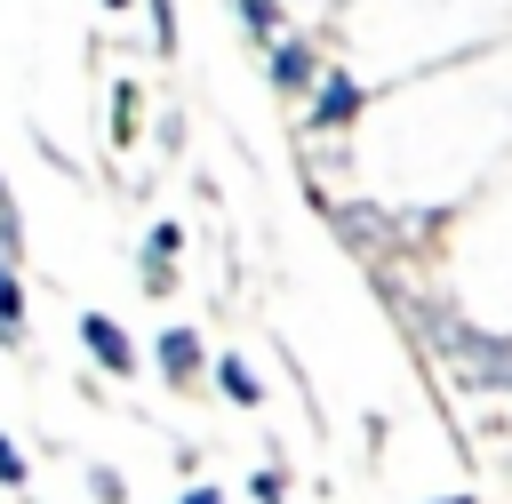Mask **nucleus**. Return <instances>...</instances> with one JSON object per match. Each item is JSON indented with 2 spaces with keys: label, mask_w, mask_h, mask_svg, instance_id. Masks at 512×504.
<instances>
[{
  "label": "nucleus",
  "mask_w": 512,
  "mask_h": 504,
  "mask_svg": "<svg viewBox=\"0 0 512 504\" xmlns=\"http://www.w3.org/2000/svg\"><path fill=\"white\" fill-rule=\"evenodd\" d=\"M16 248H24V224H16V200L0 184V264H16Z\"/></svg>",
  "instance_id": "423d86ee"
},
{
  "label": "nucleus",
  "mask_w": 512,
  "mask_h": 504,
  "mask_svg": "<svg viewBox=\"0 0 512 504\" xmlns=\"http://www.w3.org/2000/svg\"><path fill=\"white\" fill-rule=\"evenodd\" d=\"M0 488H24V456H16L8 432H0Z\"/></svg>",
  "instance_id": "6e6552de"
},
{
  "label": "nucleus",
  "mask_w": 512,
  "mask_h": 504,
  "mask_svg": "<svg viewBox=\"0 0 512 504\" xmlns=\"http://www.w3.org/2000/svg\"><path fill=\"white\" fill-rule=\"evenodd\" d=\"M480 384H504V392H512V360H504V368H488V376H480Z\"/></svg>",
  "instance_id": "9d476101"
},
{
  "label": "nucleus",
  "mask_w": 512,
  "mask_h": 504,
  "mask_svg": "<svg viewBox=\"0 0 512 504\" xmlns=\"http://www.w3.org/2000/svg\"><path fill=\"white\" fill-rule=\"evenodd\" d=\"M440 504H472V496H440Z\"/></svg>",
  "instance_id": "f8f14e48"
},
{
  "label": "nucleus",
  "mask_w": 512,
  "mask_h": 504,
  "mask_svg": "<svg viewBox=\"0 0 512 504\" xmlns=\"http://www.w3.org/2000/svg\"><path fill=\"white\" fill-rule=\"evenodd\" d=\"M216 384H224V392H232V400H256V376H248V368H240V360H232V352H224V360H216Z\"/></svg>",
  "instance_id": "0eeeda50"
},
{
  "label": "nucleus",
  "mask_w": 512,
  "mask_h": 504,
  "mask_svg": "<svg viewBox=\"0 0 512 504\" xmlns=\"http://www.w3.org/2000/svg\"><path fill=\"white\" fill-rule=\"evenodd\" d=\"M272 88H288V96L312 88V48H304V40H280V48H272Z\"/></svg>",
  "instance_id": "7ed1b4c3"
},
{
  "label": "nucleus",
  "mask_w": 512,
  "mask_h": 504,
  "mask_svg": "<svg viewBox=\"0 0 512 504\" xmlns=\"http://www.w3.org/2000/svg\"><path fill=\"white\" fill-rule=\"evenodd\" d=\"M176 240H184V232H176V224H160V232L144 240V256H152V264H168V256H176Z\"/></svg>",
  "instance_id": "1a4fd4ad"
},
{
  "label": "nucleus",
  "mask_w": 512,
  "mask_h": 504,
  "mask_svg": "<svg viewBox=\"0 0 512 504\" xmlns=\"http://www.w3.org/2000/svg\"><path fill=\"white\" fill-rule=\"evenodd\" d=\"M80 344H88V352H96L112 376H120V368H136V344H128V336H120L104 312H88V320H80Z\"/></svg>",
  "instance_id": "f257e3e1"
},
{
  "label": "nucleus",
  "mask_w": 512,
  "mask_h": 504,
  "mask_svg": "<svg viewBox=\"0 0 512 504\" xmlns=\"http://www.w3.org/2000/svg\"><path fill=\"white\" fill-rule=\"evenodd\" d=\"M160 368L184 384V376L200 368V336H192V328H168V336H160Z\"/></svg>",
  "instance_id": "20e7f679"
},
{
  "label": "nucleus",
  "mask_w": 512,
  "mask_h": 504,
  "mask_svg": "<svg viewBox=\"0 0 512 504\" xmlns=\"http://www.w3.org/2000/svg\"><path fill=\"white\" fill-rule=\"evenodd\" d=\"M352 112H360V80L328 72V80H320V96H312V120H320V128H344Z\"/></svg>",
  "instance_id": "f03ea898"
},
{
  "label": "nucleus",
  "mask_w": 512,
  "mask_h": 504,
  "mask_svg": "<svg viewBox=\"0 0 512 504\" xmlns=\"http://www.w3.org/2000/svg\"><path fill=\"white\" fill-rule=\"evenodd\" d=\"M104 8H128V0H104Z\"/></svg>",
  "instance_id": "ddd939ff"
},
{
  "label": "nucleus",
  "mask_w": 512,
  "mask_h": 504,
  "mask_svg": "<svg viewBox=\"0 0 512 504\" xmlns=\"http://www.w3.org/2000/svg\"><path fill=\"white\" fill-rule=\"evenodd\" d=\"M184 504H224V496H216V488H192V496H184Z\"/></svg>",
  "instance_id": "9b49d317"
},
{
  "label": "nucleus",
  "mask_w": 512,
  "mask_h": 504,
  "mask_svg": "<svg viewBox=\"0 0 512 504\" xmlns=\"http://www.w3.org/2000/svg\"><path fill=\"white\" fill-rule=\"evenodd\" d=\"M0 344H24V280L0 264Z\"/></svg>",
  "instance_id": "39448f33"
}]
</instances>
